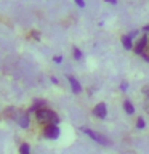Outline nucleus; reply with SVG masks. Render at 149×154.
<instances>
[{
	"mask_svg": "<svg viewBox=\"0 0 149 154\" xmlns=\"http://www.w3.org/2000/svg\"><path fill=\"white\" fill-rule=\"evenodd\" d=\"M32 37H35V40H40V34L37 31H32Z\"/></svg>",
	"mask_w": 149,
	"mask_h": 154,
	"instance_id": "a211bd4d",
	"label": "nucleus"
},
{
	"mask_svg": "<svg viewBox=\"0 0 149 154\" xmlns=\"http://www.w3.org/2000/svg\"><path fill=\"white\" fill-rule=\"evenodd\" d=\"M53 61H55V63H61V61H62V56H61V55L53 56Z\"/></svg>",
	"mask_w": 149,
	"mask_h": 154,
	"instance_id": "f3484780",
	"label": "nucleus"
},
{
	"mask_svg": "<svg viewBox=\"0 0 149 154\" xmlns=\"http://www.w3.org/2000/svg\"><path fill=\"white\" fill-rule=\"evenodd\" d=\"M19 154H31V148H29V144L23 143L21 146H19Z\"/></svg>",
	"mask_w": 149,
	"mask_h": 154,
	"instance_id": "9d476101",
	"label": "nucleus"
},
{
	"mask_svg": "<svg viewBox=\"0 0 149 154\" xmlns=\"http://www.w3.org/2000/svg\"><path fill=\"white\" fill-rule=\"evenodd\" d=\"M127 88H128V82L127 80H122V82H120V90L127 91Z\"/></svg>",
	"mask_w": 149,
	"mask_h": 154,
	"instance_id": "4468645a",
	"label": "nucleus"
},
{
	"mask_svg": "<svg viewBox=\"0 0 149 154\" xmlns=\"http://www.w3.org/2000/svg\"><path fill=\"white\" fill-rule=\"evenodd\" d=\"M16 122L21 125V128H29V124H31V116H29V112H21Z\"/></svg>",
	"mask_w": 149,
	"mask_h": 154,
	"instance_id": "423d86ee",
	"label": "nucleus"
},
{
	"mask_svg": "<svg viewBox=\"0 0 149 154\" xmlns=\"http://www.w3.org/2000/svg\"><path fill=\"white\" fill-rule=\"evenodd\" d=\"M35 119H37V122H40L42 125H50V124L58 125V124H59V116H58L55 111H51L50 108L37 111V112H35Z\"/></svg>",
	"mask_w": 149,
	"mask_h": 154,
	"instance_id": "f257e3e1",
	"label": "nucleus"
},
{
	"mask_svg": "<svg viewBox=\"0 0 149 154\" xmlns=\"http://www.w3.org/2000/svg\"><path fill=\"white\" fill-rule=\"evenodd\" d=\"M80 130H82V132H84L85 135H88V137L93 140L95 143L103 144V146H109V144H111L109 138L104 137L103 133H98V132H95V130H90V128H87V127H80Z\"/></svg>",
	"mask_w": 149,
	"mask_h": 154,
	"instance_id": "f03ea898",
	"label": "nucleus"
},
{
	"mask_svg": "<svg viewBox=\"0 0 149 154\" xmlns=\"http://www.w3.org/2000/svg\"><path fill=\"white\" fill-rule=\"evenodd\" d=\"M122 45H123V48H127V50H133V40L128 35L122 37Z\"/></svg>",
	"mask_w": 149,
	"mask_h": 154,
	"instance_id": "6e6552de",
	"label": "nucleus"
},
{
	"mask_svg": "<svg viewBox=\"0 0 149 154\" xmlns=\"http://www.w3.org/2000/svg\"><path fill=\"white\" fill-rule=\"evenodd\" d=\"M143 31H144V32H149V24H147V26H144V27H143Z\"/></svg>",
	"mask_w": 149,
	"mask_h": 154,
	"instance_id": "aec40b11",
	"label": "nucleus"
},
{
	"mask_svg": "<svg viewBox=\"0 0 149 154\" xmlns=\"http://www.w3.org/2000/svg\"><path fill=\"white\" fill-rule=\"evenodd\" d=\"M138 35H139V31H138V29H136V31H132V32L128 34V37L132 38V40H133V38H138Z\"/></svg>",
	"mask_w": 149,
	"mask_h": 154,
	"instance_id": "ddd939ff",
	"label": "nucleus"
},
{
	"mask_svg": "<svg viewBox=\"0 0 149 154\" xmlns=\"http://www.w3.org/2000/svg\"><path fill=\"white\" fill-rule=\"evenodd\" d=\"M123 109H125V112L130 114V116L135 112V106L132 104V101H130V100H125L123 101Z\"/></svg>",
	"mask_w": 149,
	"mask_h": 154,
	"instance_id": "1a4fd4ad",
	"label": "nucleus"
},
{
	"mask_svg": "<svg viewBox=\"0 0 149 154\" xmlns=\"http://www.w3.org/2000/svg\"><path fill=\"white\" fill-rule=\"evenodd\" d=\"M147 43H149V37H147V35L138 37V38H136V43L133 45V51L136 53V55H143V53H144V48L147 47Z\"/></svg>",
	"mask_w": 149,
	"mask_h": 154,
	"instance_id": "20e7f679",
	"label": "nucleus"
},
{
	"mask_svg": "<svg viewBox=\"0 0 149 154\" xmlns=\"http://www.w3.org/2000/svg\"><path fill=\"white\" fill-rule=\"evenodd\" d=\"M43 137L50 140H56L59 137V125H55V124L43 125Z\"/></svg>",
	"mask_w": 149,
	"mask_h": 154,
	"instance_id": "7ed1b4c3",
	"label": "nucleus"
},
{
	"mask_svg": "<svg viewBox=\"0 0 149 154\" xmlns=\"http://www.w3.org/2000/svg\"><path fill=\"white\" fill-rule=\"evenodd\" d=\"M106 2L111 3V5H115V3H117V0H106Z\"/></svg>",
	"mask_w": 149,
	"mask_h": 154,
	"instance_id": "6ab92c4d",
	"label": "nucleus"
},
{
	"mask_svg": "<svg viewBox=\"0 0 149 154\" xmlns=\"http://www.w3.org/2000/svg\"><path fill=\"white\" fill-rule=\"evenodd\" d=\"M144 127H146L144 119H143V117H138V119H136V128H138V130H143Z\"/></svg>",
	"mask_w": 149,
	"mask_h": 154,
	"instance_id": "f8f14e48",
	"label": "nucleus"
},
{
	"mask_svg": "<svg viewBox=\"0 0 149 154\" xmlns=\"http://www.w3.org/2000/svg\"><path fill=\"white\" fill-rule=\"evenodd\" d=\"M67 80H69V84H71L72 91H74L75 95H79L80 91H82V85L79 84V80H77L75 77H72V75H67Z\"/></svg>",
	"mask_w": 149,
	"mask_h": 154,
	"instance_id": "0eeeda50",
	"label": "nucleus"
},
{
	"mask_svg": "<svg viewBox=\"0 0 149 154\" xmlns=\"http://www.w3.org/2000/svg\"><path fill=\"white\" fill-rule=\"evenodd\" d=\"M93 116L95 117H98V119H106V116H108V108H106V104L104 103H98L93 108Z\"/></svg>",
	"mask_w": 149,
	"mask_h": 154,
	"instance_id": "39448f33",
	"label": "nucleus"
},
{
	"mask_svg": "<svg viewBox=\"0 0 149 154\" xmlns=\"http://www.w3.org/2000/svg\"><path fill=\"white\" fill-rule=\"evenodd\" d=\"M143 93L146 95V98L149 100V87H147V85H146V87H143Z\"/></svg>",
	"mask_w": 149,
	"mask_h": 154,
	"instance_id": "dca6fc26",
	"label": "nucleus"
},
{
	"mask_svg": "<svg viewBox=\"0 0 149 154\" xmlns=\"http://www.w3.org/2000/svg\"><path fill=\"white\" fill-rule=\"evenodd\" d=\"M72 55H74V58H75V60H79V61L82 60V58H84V55H82V51H80L77 47L72 48Z\"/></svg>",
	"mask_w": 149,
	"mask_h": 154,
	"instance_id": "9b49d317",
	"label": "nucleus"
},
{
	"mask_svg": "<svg viewBox=\"0 0 149 154\" xmlns=\"http://www.w3.org/2000/svg\"><path fill=\"white\" fill-rule=\"evenodd\" d=\"M74 2L77 3V7H80V8L85 7V2H84V0H74Z\"/></svg>",
	"mask_w": 149,
	"mask_h": 154,
	"instance_id": "2eb2a0df",
	"label": "nucleus"
},
{
	"mask_svg": "<svg viewBox=\"0 0 149 154\" xmlns=\"http://www.w3.org/2000/svg\"><path fill=\"white\" fill-rule=\"evenodd\" d=\"M143 58H144L146 61H149V55H144V53H143Z\"/></svg>",
	"mask_w": 149,
	"mask_h": 154,
	"instance_id": "412c9836",
	"label": "nucleus"
}]
</instances>
